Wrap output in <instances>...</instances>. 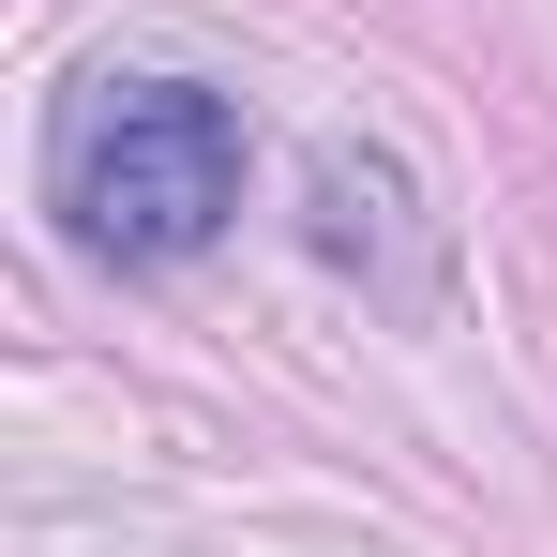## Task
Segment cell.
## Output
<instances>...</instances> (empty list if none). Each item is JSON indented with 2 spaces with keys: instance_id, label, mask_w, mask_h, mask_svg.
Wrapping results in <instances>:
<instances>
[{
  "instance_id": "cell-1",
  "label": "cell",
  "mask_w": 557,
  "mask_h": 557,
  "mask_svg": "<svg viewBox=\"0 0 557 557\" xmlns=\"http://www.w3.org/2000/svg\"><path fill=\"white\" fill-rule=\"evenodd\" d=\"M61 211L106 257H196L242 211V121L182 76H106L61 106Z\"/></svg>"
}]
</instances>
